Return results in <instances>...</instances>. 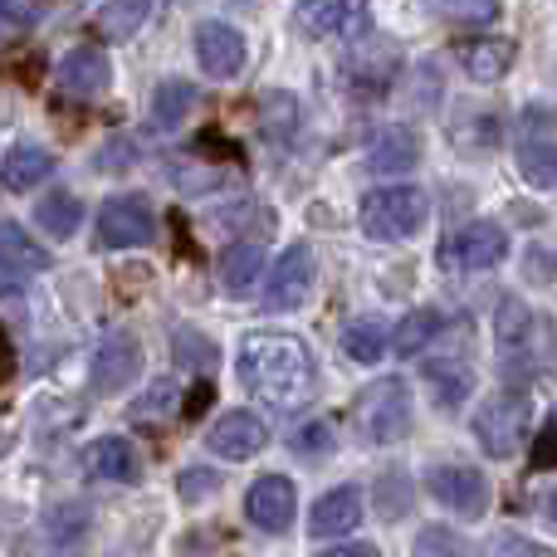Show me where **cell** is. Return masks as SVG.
<instances>
[{
  "label": "cell",
  "instance_id": "6da1fadb",
  "mask_svg": "<svg viewBox=\"0 0 557 557\" xmlns=\"http://www.w3.org/2000/svg\"><path fill=\"white\" fill-rule=\"evenodd\" d=\"M235 372H240L245 392L260 396L274 411H298L318 392L313 352H308L304 337L284 333V327H255V333H245L240 352H235Z\"/></svg>",
  "mask_w": 557,
  "mask_h": 557
},
{
  "label": "cell",
  "instance_id": "7a4b0ae2",
  "mask_svg": "<svg viewBox=\"0 0 557 557\" xmlns=\"http://www.w3.org/2000/svg\"><path fill=\"white\" fill-rule=\"evenodd\" d=\"M425 215H431V201H425L421 186H382V191L362 196L357 221H362L367 240L396 245V240H411V235L425 225Z\"/></svg>",
  "mask_w": 557,
  "mask_h": 557
},
{
  "label": "cell",
  "instance_id": "3957f363",
  "mask_svg": "<svg viewBox=\"0 0 557 557\" xmlns=\"http://www.w3.org/2000/svg\"><path fill=\"white\" fill-rule=\"evenodd\" d=\"M529 431H533L529 392H494L474 416V435H480V445L494 460H513L529 445Z\"/></svg>",
  "mask_w": 557,
  "mask_h": 557
},
{
  "label": "cell",
  "instance_id": "277c9868",
  "mask_svg": "<svg viewBox=\"0 0 557 557\" xmlns=\"http://www.w3.org/2000/svg\"><path fill=\"white\" fill-rule=\"evenodd\" d=\"M357 425L376 445H392L411 435L416 411H411V392H406L401 376H382V382H372L357 396Z\"/></svg>",
  "mask_w": 557,
  "mask_h": 557
},
{
  "label": "cell",
  "instance_id": "5b68a950",
  "mask_svg": "<svg viewBox=\"0 0 557 557\" xmlns=\"http://www.w3.org/2000/svg\"><path fill=\"white\" fill-rule=\"evenodd\" d=\"M157 240V215L147 196H108L98 211V245L103 250H143Z\"/></svg>",
  "mask_w": 557,
  "mask_h": 557
},
{
  "label": "cell",
  "instance_id": "8992f818",
  "mask_svg": "<svg viewBox=\"0 0 557 557\" xmlns=\"http://www.w3.org/2000/svg\"><path fill=\"white\" fill-rule=\"evenodd\" d=\"M425 494H431L441 509L460 513V519H480L490 509V480H484L474 465H435L425 474Z\"/></svg>",
  "mask_w": 557,
  "mask_h": 557
},
{
  "label": "cell",
  "instance_id": "52a82bcc",
  "mask_svg": "<svg viewBox=\"0 0 557 557\" xmlns=\"http://www.w3.org/2000/svg\"><path fill=\"white\" fill-rule=\"evenodd\" d=\"M313 278H318L313 245H288V250L274 260L270 288H264V308H274V313H294V308H304L308 294H313Z\"/></svg>",
  "mask_w": 557,
  "mask_h": 557
},
{
  "label": "cell",
  "instance_id": "ba28073f",
  "mask_svg": "<svg viewBox=\"0 0 557 557\" xmlns=\"http://www.w3.org/2000/svg\"><path fill=\"white\" fill-rule=\"evenodd\" d=\"M245 59H250V49H245V35L235 25H225V20L196 25V64H201L206 78L231 84V78H240Z\"/></svg>",
  "mask_w": 557,
  "mask_h": 557
},
{
  "label": "cell",
  "instance_id": "9c48e42d",
  "mask_svg": "<svg viewBox=\"0 0 557 557\" xmlns=\"http://www.w3.org/2000/svg\"><path fill=\"white\" fill-rule=\"evenodd\" d=\"M264 445H270V425H264L255 411H225L221 421L206 431V450L221 455V460H231V465L255 460Z\"/></svg>",
  "mask_w": 557,
  "mask_h": 557
},
{
  "label": "cell",
  "instance_id": "30bf717a",
  "mask_svg": "<svg viewBox=\"0 0 557 557\" xmlns=\"http://www.w3.org/2000/svg\"><path fill=\"white\" fill-rule=\"evenodd\" d=\"M343 88L352 98H382L396 78V49L392 45H357L343 59Z\"/></svg>",
  "mask_w": 557,
  "mask_h": 557
},
{
  "label": "cell",
  "instance_id": "8fae6325",
  "mask_svg": "<svg viewBox=\"0 0 557 557\" xmlns=\"http://www.w3.org/2000/svg\"><path fill=\"white\" fill-rule=\"evenodd\" d=\"M137 372H143V343L127 333H108L94 352V382L88 386L98 396H117L127 382H137Z\"/></svg>",
  "mask_w": 557,
  "mask_h": 557
},
{
  "label": "cell",
  "instance_id": "7c38bea8",
  "mask_svg": "<svg viewBox=\"0 0 557 557\" xmlns=\"http://www.w3.org/2000/svg\"><path fill=\"white\" fill-rule=\"evenodd\" d=\"M294 509H298V499L284 474H260L250 484V494H245V519L260 533H284L294 523Z\"/></svg>",
  "mask_w": 557,
  "mask_h": 557
},
{
  "label": "cell",
  "instance_id": "4fadbf2b",
  "mask_svg": "<svg viewBox=\"0 0 557 557\" xmlns=\"http://www.w3.org/2000/svg\"><path fill=\"white\" fill-rule=\"evenodd\" d=\"M445 255H450L455 270H494V264H504V255H509V231L494 221H470L450 240Z\"/></svg>",
  "mask_w": 557,
  "mask_h": 557
},
{
  "label": "cell",
  "instance_id": "5bb4252c",
  "mask_svg": "<svg viewBox=\"0 0 557 557\" xmlns=\"http://www.w3.org/2000/svg\"><path fill=\"white\" fill-rule=\"evenodd\" d=\"M59 88H64L69 98H98L108 84H113V64H108V54L98 45H78L69 49L64 59H59Z\"/></svg>",
  "mask_w": 557,
  "mask_h": 557
},
{
  "label": "cell",
  "instance_id": "9a60e30c",
  "mask_svg": "<svg viewBox=\"0 0 557 557\" xmlns=\"http://www.w3.org/2000/svg\"><path fill=\"white\" fill-rule=\"evenodd\" d=\"M357 523H362V490L357 484H337V490L318 494L313 513H308L313 539H337V533H352Z\"/></svg>",
  "mask_w": 557,
  "mask_h": 557
},
{
  "label": "cell",
  "instance_id": "2e32d148",
  "mask_svg": "<svg viewBox=\"0 0 557 557\" xmlns=\"http://www.w3.org/2000/svg\"><path fill=\"white\" fill-rule=\"evenodd\" d=\"M88 474L108 484H133L143 480V455L127 435H103V441L88 445Z\"/></svg>",
  "mask_w": 557,
  "mask_h": 557
},
{
  "label": "cell",
  "instance_id": "e0dca14e",
  "mask_svg": "<svg viewBox=\"0 0 557 557\" xmlns=\"http://www.w3.org/2000/svg\"><path fill=\"white\" fill-rule=\"evenodd\" d=\"M416 162H421V137L411 127H382L367 147V166L382 176H406Z\"/></svg>",
  "mask_w": 557,
  "mask_h": 557
},
{
  "label": "cell",
  "instance_id": "ac0fdd59",
  "mask_svg": "<svg viewBox=\"0 0 557 557\" xmlns=\"http://www.w3.org/2000/svg\"><path fill=\"white\" fill-rule=\"evenodd\" d=\"M49 176H54V152L39 143H15L5 152V162H0V186L15 196L29 191V186H39V182H49Z\"/></svg>",
  "mask_w": 557,
  "mask_h": 557
},
{
  "label": "cell",
  "instance_id": "d6986e66",
  "mask_svg": "<svg viewBox=\"0 0 557 557\" xmlns=\"http://www.w3.org/2000/svg\"><path fill=\"white\" fill-rule=\"evenodd\" d=\"M260 274H264V240H240L221 255V284L225 294L235 298H250L260 288Z\"/></svg>",
  "mask_w": 557,
  "mask_h": 557
},
{
  "label": "cell",
  "instance_id": "ffe728a7",
  "mask_svg": "<svg viewBox=\"0 0 557 557\" xmlns=\"http://www.w3.org/2000/svg\"><path fill=\"white\" fill-rule=\"evenodd\" d=\"M460 69L474 78V84H499V78L513 69V45L509 39H465Z\"/></svg>",
  "mask_w": 557,
  "mask_h": 557
},
{
  "label": "cell",
  "instance_id": "44dd1931",
  "mask_svg": "<svg viewBox=\"0 0 557 557\" xmlns=\"http://www.w3.org/2000/svg\"><path fill=\"white\" fill-rule=\"evenodd\" d=\"M35 221L45 235H54V240H74L78 225H84V201H78L74 191H49L45 201L35 206Z\"/></svg>",
  "mask_w": 557,
  "mask_h": 557
},
{
  "label": "cell",
  "instance_id": "7402d4cb",
  "mask_svg": "<svg viewBox=\"0 0 557 557\" xmlns=\"http://www.w3.org/2000/svg\"><path fill=\"white\" fill-rule=\"evenodd\" d=\"M196 103H201L196 84H186V78H166V84H157V94H152V123L162 127V133H172V127H182L186 117H191Z\"/></svg>",
  "mask_w": 557,
  "mask_h": 557
},
{
  "label": "cell",
  "instance_id": "603a6c76",
  "mask_svg": "<svg viewBox=\"0 0 557 557\" xmlns=\"http://www.w3.org/2000/svg\"><path fill=\"white\" fill-rule=\"evenodd\" d=\"M425 392L435 396V406L455 411L474 392V372L465 362H425Z\"/></svg>",
  "mask_w": 557,
  "mask_h": 557
},
{
  "label": "cell",
  "instance_id": "cb8c5ba5",
  "mask_svg": "<svg viewBox=\"0 0 557 557\" xmlns=\"http://www.w3.org/2000/svg\"><path fill=\"white\" fill-rule=\"evenodd\" d=\"M0 264H10V270H25V274H45L54 260H49L45 245L29 240L25 225L0 221Z\"/></svg>",
  "mask_w": 557,
  "mask_h": 557
},
{
  "label": "cell",
  "instance_id": "d4e9b609",
  "mask_svg": "<svg viewBox=\"0 0 557 557\" xmlns=\"http://www.w3.org/2000/svg\"><path fill=\"white\" fill-rule=\"evenodd\" d=\"M441 333H445V313H441V308H416V313H406L401 323L392 327V352L416 357L425 343H435Z\"/></svg>",
  "mask_w": 557,
  "mask_h": 557
},
{
  "label": "cell",
  "instance_id": "484cf974",
  "mask_svg": "<svg viewBox=\"0 0 557 557\" xmlns=\"http://www.w3.org/2000/svg\"><path fill=\"white\" fill-rule=\"evenodd\" d=\"M347 25V0H298L294 5V29L304 39H327Z\"/></svg>",
  "mask_w": 557,
  "mask_h": 557
},
{
  "label": "cell",
  "instance_id": "4316f807",
  "mask_svg": "<svg viewBox=\"0 0 557 557\" xmlns=\"http://www.w3.org/2000/svg\"><path fill=\"white\" fill-rule=\"evenodd\" d=\"M386 347H392V333H386V323H376V318H357V323L343 327V352L352 357V362L376 367L386 357Z\"/></svg>",
  "mask_w": 557,
  "mask_h": 557
},
{
  "label": "cell",
  "instance_id": "83f0119b",
  "mask_svg": "<svg viewBox=\"0 0 557 557\" xmlns=\"http://www.w3.org/2000/svg\"><path fill=\"white\" fill-rule=\"evenodd\" d=\"M45 533H49V548L78 553L88 539V509L84 504H54V509L45 513Z\"/></svg>",
  "mask_w": 557,
  "mask_h": 557
},
{
  "label": "cell",
  "instance_id": "f1b7e54d",
  "mask_svg": "<svg viewBox=\"0 0 557 557\" xmlns=\"http://www.w3.org/2000/svg\"><path fill=\"white\" fill-rule=\"evenodd\" d=\"M182 411H186V392L176 376H157V382L133 401L137 421H166V416H182Z\"/></svg>",
  "mask_w": 557,
  "mask_h": 557
},
{
  "label": "cell",
  "instance_id": "f546056e",
  "mask_svg": "<svg viewBox=\"0 0 557 557\" xmlns=\"http://www.w3.org/2000/svg\"><path fill=\"white\" fill-rule=\"evenodd\" d=\"M519 172H523V182L539 186V191H557V143L529 137V143L519 147Z\"/></svg>",
  "mask_w": 557,
  "mask_h": 557
},
{
  "label": "cell",
  "instance_id": "4dcf8cb0",
  "mask_svg": "<svg viewBox=\"0 0 557 557\" xmlns=\"http://www.w3.org/2000/svg\"><path fill=\"white\" fill-rule=\"evenodd\" d=\"M494 337H499V352H519L533 337V308L523 298H504L499 313H494Z\"/></svg>",
  "mask_w": 557,
  "mask_h": 557
},
{
  "label": "cell",
  "instance_id": "1f68e13d",
  "mask_svg": "<svg viewBox=\"0 0 557 557\" xmlns=\"http://www.w3.org/2000/svg\"><path fill=\"white\" fill-rule=\"evenodd\" d=\"M147 15H152V0H108V5L98 10V29H103L108 39H127L147 25Z\"/></svg>",
  "mask_w": 557,
  "mask_h": 557
},
{
  "label": "cell",
  "instance_id": "d6a6232c",
  "mask_svg": "<svg viewBox=\"0 0 557 557\" xmlns=\"http://www.w3.org/2000/svg\"><path fill=\"white\" fill-rule=\"evenodd\" d=\"M176 494H182V504H206L211 494H221V474L206 470V465L182 470V474H176Z\"/></svg>",
  "mask_w": 557,
  "mask_h": 557
},
{
  "label": "cell",
  "instance_id": "836d02e7",
  "mask_svg": "<svg viewBox=\"0 0 557 557\" xmlns=\"http://www.w3.org/2000/svg\"><path fill=\"white\" fill-rule=\"evenodd\" d=\"M484 557H557V553L548 543L523 539V533H494V539L484 543Z\"/></svg>",
  "mask_w": 557,
  "mask_h": 557
},
{
  "label": "cell",
  "instance_id": "e575fe53",
  "mask_svg": "<svg viewBox=\"0 0 557 557\" xmlns=\"http://www.w3.org/2000/svg\"><path fill=\"white\" fill-rule=\"evenodd\" d=\"M411 557H460V539L450 529H441V523H425L411 543Z\"/></svg>",
  "mask_w": 557,
  "mask_h": 557
},
{
  "label": "cell",
  "instance_id": "d590c367",
  "mask_svg": "<svg viewBox=\"0 0 557 557\" xmlns=\"http://www.w3.org/2000/svg\"><path fill=\"white\" fill-rule=\"evenodd\" d=\"M39 0H0V39L20 35V29H29L39 20Z\"/></svg>",
  "mask_w": 557,
  "mask_h": 557
},
{
  "label": "cell",
  "instance_id": "8d00e7d4",
  "mask_svg": "<svg viewBox=\"0 0 557 557\" xmlns=\"http://www.w3.org/2000/svg\"><path fill=\"white\" fill-rule=\"evenodd\" d=\"M441 10L460 25H490L499 20V0H441Z\"/></svg>",
  "mask_w": 557,
  "mask_h": 557
},
{
  "label": "cell",
  "instance_id": "74e56055",
  "mask_svg": "<svg viewBox=\"0 0 557 557\" xmlns=\"http://www.w3.org/2000/svg\"><path fill=\"white\" fill-rule=\"evenodd\" d=\"M533 470H557V411L543 421V431H539V441H533Z\"/></svg>",
  "mask_w": 557,
  "mask_h": 557
},
{
  "label": "cell",
  "instance_id": "f35d334b",
  "mask_svg": "<svg viewBox=\"0 0 557 557\" xmlns=\"http://www.w3.org/2000/svg\"><path fill=\"white\" fill-rule=\"evenodd\" d=\"M523 274H529L533 284H553V278H557V250H543V245H533Z\"/></svg>",
  "mask_w": 557,
  "mask_h": 557
},
{
  "label": "cell",
  "instance_id": "ab89813d",
  "mask_svg": "<svg viewBox=\"0 0 557 557\" xmlns=\"http://www.w3.org/2000/svg\"><path fill=\"white\" fill-rule=\"evenodd\" d=\"M176 357H191V362H211V347L201 343V333H176Z\"/></svg>",
  "mask_w": 557,
  "mask_h": 557
},
{
  "label": "cell",
  "instance_id": "60d3db41",
  "mask_svg": "<svg viewBox=\"0 0 557 557\" xmlns=\"http://www.w3.org/2000/svg\"><path fill=\"white\" fill-rule=\"evenodd\" d=\"M318 557H382L372 548V543H337V548H327V553H318Z\"/></svg>",
  "mask_w": 557,
  "mask_h": 557
},
{
  "label": "cell",
  "instance_id": "b9f144b4",
  "mask_svg": "<svg viewBox=\"0 0 557 557\" xmlns=\"http://www.w3.org/2000/svg\"><path fill=\"white\" fill-rule=\"evenodd\" d=\"M382 484H386V490H392V494H401V490H406V480H401V474H392V480H382ZM382 499H386V494H382ZM382 513H392V519H396V513H406V499H392Z\"/></svg>",
  "mask_w": 557,
  "mask_h": 557
},
{
  "label": "cell",
  "instance_id": "7bdbcfd3",
  "mask_svg": "<svg viewBox=\"0 0 557 557\" xmlns=\"http://www.w3.org/2000/svg\"><path fill=\"white\" fill-rule=\"evenodd\" d=\"M548 513H553V519H557V494H553V504H548Z\"/></svg>",
  "mask_w": 557,
  "mask_h": 557
}]
</instances>
